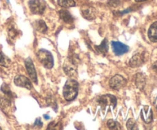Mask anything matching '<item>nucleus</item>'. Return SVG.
Masks as SVG:
<instances>
[{"label":"nucleus","instance_id":"f03ea898","mask_svg":"<svg viewBox=\"0 0 157 130\" xmlns=\"http://www.w3.org/2000/svg\"><path fill=\"white\" fill-rule=\"evenodd\" d=\"M37 58L41 64L46 68L51 69L54 66V58L52 54L47 50L41 49L37 53Z\"/></svg>","mask_w":157,"mask_h":130},{"label":"nucleus","instance_id":"412c9836","mask_svg":"<svg viewBox=\"0 0 157 130\" xmlns=\"http://www.w3.org/2000/svg\"><path fill=\"white\" fill-rule=\"evenodd\" d=\"M10 64V61L9 58H6L2 53L0 52V65L3 67H9Z\"/></svg>","mask_w":157,"mask_h":130},{"label":"nucleus","instance_id":"20e7f679","mask_svg":"<svg viewBox=\"0 0 157 130\" xmlns=\"http://www.w3.org/2000/svg\"><path fill=\"white\" fill-rule=\"evenodd\" d=\"M98 102L104 110L107 106H112L113 108H115L117 106V98L113 95H103L98 98Z\"/></svg>","mask_w":157,"mask_h":130},{"label":"nucleus","instance_id":"1a4fd4ad","mask_svg":"<svg viewBox=\"0 0 157 130\" xmlns=\"http://www.w3.org/2000/svg\"><path fill=\"white\" fill-rule=\"evenodd\" d=\"M14 82H15V84L16 86L24 87V88L28 89V90H30L32 87L31 81L29 80V78L22 76V75H18V76H15V79H14Z\"/></svg>","mask_w":157,"mask_h":130},{"label":"nucleus","instance_id":"6e6552de","mask_svg":"<svg viewBox=\"0 0 157 130\" xmlns=\"http://www.w3.org/2000/svg\"><path fill=\"white\" fill-rule=\"evenodd\" d=\"M112 48L116 55H122L129 50V47L119 41H112Z\"/></svg>","mask_w":157,"mask_h":130},{"label":"nucleus","instance_id":"7ed1b4c3","mask_svg":"<svg viewBox=\"0 0 157 130\" xmlns=\"http://www.w3.org/2000/svg\"><path fill=\"white\" fill-rule=\"evenodd\" d=\"M29 5L31 12L36 15H41L45 9V2L43 0H30Z\"/></svg>","mask_w":157,"mask_h":130},{"label":"nucleus","instance_id":"2eb2a0df","mask_svg":"<svg viewBox=\"0 0 157 130\" xmlns=\"http://www.w3.org/2000/svg\"><path fill=\"white\" fill-rule=\"evenodd\" d=\"M95 48H96L97 51L98 53H101V54H107V51H108L109 49V45H108V42H107V39H104V41L101 42V44L98 46H95Z\"/></svg>","mask_w":157,"mask_h":130},{"label":"nucleus","instance_id":"423d86ee","mask_svg":"<svg viewBox=\"0 0 157 130\" xmlns=\"http://www.w3.org/2000/svg\"><path fill=\"white\" fill-rule=\"evenodd\" d=\"M77 66L78 64L72 61L71 60L68 59L65 61L64 66H63V69L64 71L67 76H75L78 74V71H77Z\"/></svg>","mask_w":157,"mask_h":130},{"label":"nucleus","instance_id":"a211bd4d","mask_svg":"<svg viewBox=\"0 0 157 130\" xmlns=\"http://www.w3.org/2000/svg\"><path fill=\"white\" fill-rule=\"evenodd\" d=\"M0 106L2 109H8L11 106L10 98L6 96V97L0 98Z\"/></svg>","mask_w":157,"mask_h":130},{"label":"nucleus","instance_id":"39448f33","mask_svg":"<svg viewBox=\"0 0 157 130\" xmlns=\"http://www.w3.org/2000/svg\"><path fill=\"white\" fill-rule=\"evenodd\" d=\"M127 84V80L121 75H115L109 81V86L113 90H120Z\"/></svg>","mask_w":157,"mask_h":130},{"label":"nucleus","instance_id":"4468645a","mask_svg":"<svg viewBox=\"0 0 157 130\" xmlns=\"http://www.w3.org/2000/svg\"><path fill=\"white\" fill-rule=\"evenodd\" d=\"M60 17H61V19L66 23H68V24H71L74 21V18L72 17V15H71L70 12H68L66 9H61L59 12Z\"/></svg>","mask_w":157,"mask_h":130},{"label":"nucleus","instance_id":"aec40b11","mask_svg":"<svg viewBox=\"0 0 157 130\" xmlns=\"http://www.w3.org/2000/svg\"><path fill=\"white\" fill-rule=\"evenodd\" d=\"M1 90H2V92L4 93L5 96H8V97H9V98H11L12 96V91H11L10 88H9V87L6 84H2V87H1Z\"/></svg>","mask_w":157,"mask_h":130},{"label":"nucleus","instance_id":"c756f323","mask_svg":"<svg viewBox=\"0 0 157 130\" xmlns=\"http://www.w3.org/2000/svg\"><path fill=\"white\" fill-rule=\"evenodd\" d=\"M136 2H144V1H147V0H135Z\"/></svg>","mask_w":157,"mask_h":130},{"label":"nucleus","instance_id":"0eeeda50","mask_svg":"<svg viewBox=\"0 0 157 130\" xmlns=\"http://www.w3.org/2000/svg\"><path fill=\"white\" fill-rule=\"evenodd\" d=\"M25 64L26 70H27L28 73H29L31 80H32L34 83H35V84H38V78H37L36 70H35V66H34V64L33 62H32V59H31L30 58H27V59L25 61Z\"/></svg>","mask_w":157,"mask_h":130},{"label":"nucleus","instance_id":"a878e982","mask_svg":"<svg viewBox=\"0 0 157 130\" xmlns=\"http://www.w3.org/2000/svg\"><path fill=\"white\" fill-rule=\"evenodd\" d=\"M109 5L113 7H117L121 4V0H110L109 1Z\"/></svg>","mask_w":157,"mask_h":130},{"label":"nucleus","instance_id":"ddd939ff","mask_svg":"<svg viewBox=\"0 0 157 130\" xmlns=\"http://www.w3.org/2000/svg\"><path fill=\"white\" fill-rule=\"evenodd\" d=\"M135 84L138 89L144 90L146 85V77L144 74H143L142 73H136V77H135Z\"/></svg>","mask_w":157,"mask_h":130},{"label":"nucleus","instance_id":"cd10ccee","mask_svg":"<svg viewBox=\"0 0 157 130\" xmlns=\"http://www.w3.org/2000/svg\"><path fill=\"white\" fill-rule=\"evenodd\" d=\"M152 67H153V70H155V71L157 72V61H156L155 63H153V66H152Z\"/></svg>","mask_w":157,"mask_h":130},{"label":"nucleus","instance_id":"393cba45","mask_svg":"<svg viewBox=\"0 0 157 130\" xmlns=\"http://www.w3.org/2000/svg\"><path fill=\"white\" fill-rule=\"evenodd\" d=\"M47 102L49 106H52L53 107V109H55V110H57L56 102H55V99H53V98H48L47 100Z\"/></svg>","mask_w":157,"mask_h":130},{"label":"nucleus","instance_id":"dca6fc26","mask_svg":"<svg viewBox=\"0 0 157 130\" xmlns=\"http://www.w3.org/2000/svg\"><path fill=\"white\" fill-rule=\"evenodd\" d=\"M35 28L41 33H45L48 30L47 25L43 20H38L35 24Z\"/></svg>","mask_w":157,"mask_h":130},{"label":"nucleus","instance_id":"c85d7f7f","mask_svg":"<svg viewBox=\"0 0 157 130\" xmlns=\"http://www.w3.org/2000/svg\"><path fill=\"white\" fill-rule=\"evenodd\" d=\"M44 118L45 119H50V116H47V115H44Z\"/></svg>","mask_w":157,"mask_h":130},{"label":"nucleus","instance_id":"9b49d317","mask_svg":"<svg viewBox=\"0 0 157 130\" xmlns=\"http://www.w3.org/2000/svg\"><path fill=\"white\" fill-rule=\"evenodd\" d=\"M144 63V56L140 53H137L132 57L130 60V65L133 67H137L142 65Z\"/></svg>","mask_w":157,"mask_h":130},{"label":"nucleus","instance_id":"f3484780","mask_svg":"<svg viewBox=\"0 0 157 130\" xmlns=\"http://www.w3.org/2000/svg\"><path fill=\"white\" fill-rule=\"evenodd\" d=\"M58 4L63 8H71L75 6L74 0H58Z\"/></svg>","mask_w":157,"mask_h":130},{"label":"nucleus","instance_id":"4be33fe9","mask_svg":"<svg viewBox=\"0 0 157 130\" xmlns=\"http://www.w3.org/2000/svg\"><path fill=\"white\" fill-rule=\"evenodd\" d=\"M127 128L128 129H136V123L133 119H130L127 122Z\"/></svg>","mask_w":157,"mask_h":130},{"label":"nucleus","instance_id":"f257e3e1","mask_svg":"<svg viewBox=\"0 0 157 130\" xmlns=\"http://www.w3.org/2000/svg\"><path fill=\"white\" fill-rule=\"evenodd\" d=\"M78 93V83L73 79L67 80L63 89V95L66 100L71 101Z\"/></svg>","mask_w":157,"mask_h":130},{"label":"nucleus","instance_id":"7c9ffc66","mask_svg":"<svg viewBox=\"0 0 157 130\" xmlns=\"http://www.w3.org/2000/svg\"><path fill=\"white\" fill-rule=\"evenodd\" d=\"M1 129H2V128H0V130H1Z\"/></svg>","mask_w":157,"mask_h":130},{"label":"nucleus","instance_id":"bb28decb","mask_svg":"<svg viewBox=\"0 0 157 130\" xmlns=\"http://www.w3.org/2000/svg\"><path fill=\"white\" fill-rule=\"evenodd\" d=\"M35 125H36V126H38V127H42L43 123H42V122H41V119H40L39 118H38V119H37L36 120H35Z\"/></svg>","mask_w":157,"mask_h":130},{"label":"nucleus","instance_id":"f8f14e48","mask_svg":"<svg viewBox=\"0 0 157 130\" xmlns=\"http://www.w3.org/2000/svg\"><path fill=\"white\" fill-rule=\"evenodd\" d=\"M148 37L153 42H157V21H155L150 25L148 31Z\"/></svg>","mask_w":157,"mask_h":130},{"label":"nucleus","instance_id":"6ab92c4d","mask_svg":"<svg viewBox=\"0 0 157 130\" xmlns=\"http://www.w3.org/2000/svg\"><path fill=\"white\" fill-rule=\"evenodd\" d=\"M107 125V126H108V128H110V129H121V125H120L117 122L113 120V119L108 120Z\"/></svg>","mask_w":157,"mask_h":130},{"label":"nucleus","instance_id":"b1692460","mask_svg":"<svg viewBox=\"0 0 157 130\" xmlns=\"http://www.w3.org/2000/svg\"><path fill=\"white\" fill-rule=\"evenodd\" d=\"M17 35H18V31L14 28H12L9 30V36L11 39H14L16 38Z\"/></svg>","mask_w":157,"mask_h":130},{"label":"nucleus","instance_id":"5701e85b","mask_svg":"<svg viewBox=\"0 0 157 130\" xmlns=\"http://www.w3.org/2000/svg\"><path fill=\"white\" fill-rule=\"evenodd\" d=\"M60 126H61V124L60 123V122L56 123V122H52L50 124H49L47 128L48 129H60V128H62V127H60Z\"/></svg>","mask_w":157,"mask_h":130},{"label":"nucleus","instance_id":"9d476101","mask_svg":"<svg viewBox=\"0 0 157 130\" xmlns=\"http://www.w3.org/2000/svg\"><path fill=\"white\" fill-rule=\"evenodd\" d=\"M81 14L87 20H93L96 18V10L90 6H83L81 8Z\"/></svg>","mask_w":157,"mask_h":130}]
</instances>
